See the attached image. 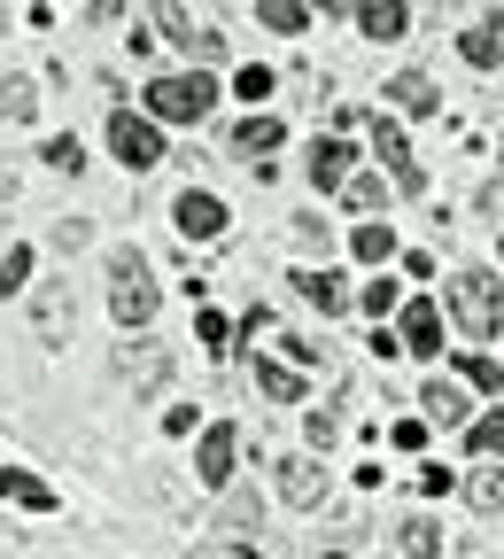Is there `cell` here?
Masks as SVG:
<instances>
[{
	"label": "cell",
	"mask_w": 504,
	"mask_h": 559,
	"mask_svg": "<svg viewBox=\"0 0 504 559\" xmlns=\"http://www.w3.org/2000/svg\"><path fill=\"white\" fill-rule=\"evenodd\" d=\"M156 304H164V288H156L148 257H140V249H117V257H109V311H117L124 326H148Z\"/></svg>",
	"instance_id": "cell-1"
},
{
	"label": "cell",
	"mask_w": 504,
	"mask_h": 559,
	"mask_svg": "<svg viewBox=\"0 0 504 559\" xmlns=\"http://www.w3.org/2000/svg\"><path fill=\"white\" fill-rule=\"evenodd\" d=\"M209 109H218V86L202 79V70H179V79H156L148 86V124H202Z\"/></svg>",
	"instance_id": "cell-2"
},
{
	"label": "cell",
	"mask_w": 504,
	"mask_h": 559,
	"mask_svg": "<svg viewBox=\"0 0 504 559\" xmlns=\"http://www.w3.org/2000/svg\"><path fill=\"white\" fill-rule=\"evenodd\" d=\"M451 319H458L473 342H489L496 319H504V288H496L489 272H458V280H451Z\"/></svg>",
	"instance_id": "cell-3"
},
{
	"label": "cell",
	"mask_w": 504,
	"mask_h": 559,
	"mask_svg": "<svg viewBox=\"0 0 504 559\" xmlns=\"http://www.w3.org/2000/svg\"><path fill=\"white\" fill-rule=\"evenodd\" d=\"M109 148H117V164H124V171H148V164H164V132H156L148 117L117 109V117H109Z\"/></svg>",
	"instance_id": "cell-4"
},
{
	"label": "cell",
	"mask_w": 504,
	"mask_h": 559,
	"mask_svg": "<svg viewBox=\"0 0 504 559\" xmlns=\"http://www.w3.org/2000/svg\"><path fill=\"white\" fill-rule=\"evenodd\" d=\"M171 226H179L187 241H218V234H226V202L202 194V187H187V194L171 202Z\"/></svg>",
	"instance_id": "cell-5"
},
{
	"label": "cell",
	"mask_w": 504,
	"mask_h": 559,
	"mask_svg": "<svg viewBox=\"0 0 504 559\" xmlns=\"http://www.w3.org/2000/svg\"><path fill=\"white\" fill-rule=\"evenodd\" d=\"M373 156H381V164L396 171V187H404V194H419V187H427V171H419V156L404 148V132H396V117H373Z\"/></svg>",
	"instance_id": "cell-6"
},
{
	"label": "cell",
	"mask_w": 504,
	"mask_h": 559,
	"mask_svg": "<svg viewBox=\"0 0 504 559\" xmlns=\"http://www.w3.org/2000/svg\"><path fill=\"white\" fill-rule=\"evenodd\" d=\"M233 451H241V428H226V419H218V428H202L194 474H202L209 489H226V481H233Z\"/></svg>",
	"instance_id": "cell-7"
},
{
	"label": "cell",
	"mask_w": 504,
	"mask_h": 559,
	"mask_svg": "<svg viewBox=\"0 0 504 559\" xmlns=\"http://www.w3.org/2000/svg\"><path fill=\"white\" fill-rule=\"evenodd\" d=\"M164 32H171V39H179V47H187L194 62H218V55H226V32H209V24H194L187 9H164Z\"/></svg>",
	"instance_id": "cell-8"
},
{
	"label": "cell",
	"mask_w": 504,
	"mask_h": 559,
	"mask_svg": "<svg viewBox=\"0 0 504 559\" xmlns=\"http://www.w3.org/2000/svg\"><path fill=\"white\" fill-rule=\"evenodd\" d=\"M458 55H466L473 70H496V62H504V9H489V16L458 39Z\"/></svg>",
	"instance_id": "cell-9"
},
{
	"label": "cell",
	"mask_w": 504,
	"mask_h": 559,
	"mask_svg": "<svg viewBox=\"0 0 504 559\" xmlns=\"http://www.w3.org/2000/svg\"><path fill=\"white\" fill-rule=\"evenodd\" d=\"M32 319H39V342H62V326L79 319V304H70V280H47L39 304H32Z\"/></svg>",
	"instance_id": "cell-10"
},
{
	"label": "cell",
	"mask_w": 504,
	"mask_h": 559,
	"mask_svg": "<svg viewBox=\"0 0 504 559\" xmlns=\"http://www.w3.org/2000/svg\"><path fill=\"white\" fill-rule=\"evenodd\" d=\"M0 498L24 506V513H55V489L39 474H24V466H0Z\"/></svg>",
	"instance_id": "cell-11"
},
{
	"label": "cell",
	"mask_w": 504,
	"mask_h": 559,
	"mask_svg": "<svg viewBox=\"0 0 504 559\" xmlns=\"http://www.w3.org/2000/svg\"><path fill=\"white\" fill-rule=\"evenodd\" d=\"M404 349H411V358H435V349H443V311L435 304H411L404 311Z\"/></svg>",
	"instance_id": "cell-12"
},
{
	"label": "cell",
	"mask_w": 504,
	"mask_h": 559,
	"mask_svg": "<svg viewBox=\"0 0 504 559\" xmlns=\"http://www.w3.org/2000/svg\"><path fill=\"white\" fill-rule=\"evenodd\" d=\"M279 489H287V506H319V498H326V466L287 459V466H279Z\"/></svg>",
	"instance_id": "cell-13"
},
{
	"label": "cell",
	"mask_w": 504,
	"mask_h": 559,
	"mask_svg": "<svg viewBox=\"0 0 504 559\" xmlns=\"http://www.w3.org/2000/svg\"><path fill=\"white\" fill-rule=\"evenodd\" d=\"M349 164H357L349 140H319L311 148V187H349Z\"/></svg>",
	"instance_id": "cell-14"
},
{
	"label": "cell",
	"mask_w": 504,
	"mask_h": 559,
	"mask_svg": "<svg viewBox=\"0 0 504 559\" xmlns=\"http://www.w3.org/2000/svg\"><path fill=\"white\" fill-rule=\"evenodd\" d=\"M419 404H427V419H443V428H466V389H458V381L435 373V381L419 389Z\"/></svg>",
	"instance_id": "cell-15"
},
{
	"label": "cell",
	"mask_w": 504,
	"mask_h": 559,
	"mask_svg": "<svg viewBox=\"0 0 504 559\" xmlns=\"http://www.w3.org/2000/svg\"><path fill=\"white\" fill-rule=\"evenodd\" d=\"M279 148V117H249L241 132H233V156H249V164H264Z\"/></svg>",
	"instance_id": "cell-16"
},
{
	"label": "cell",
	"mask_w": 504,
	"mask_h": 559,
	"mask_svg": "<svg viewBox=\"0 0 504 559\" xmlns=\"http://www.w3.org/2000/svg\"><path fill=\"white\" fill-rule=\"evenodd\" d=\"M0 117H9V124H32V117H39L32 79H9V70H0Z\"/></svg>",
	"instance_id": "cell-17"
},
{
	"label": "cell",
	"mask_w": 504,
	"mask_h": 559,
	"mask_svg": "<svg viewBox=\"0 0 504 559\" xmlns=\"http://www.w3.org/2000/svg\"><path fill=\"white\" fill-rule=\"evenodd\" d=\"M404 24H411V9H396V0H381V9H357V32H365V39H404Z\"/></svg>",
	"instance_id": "cell-18"
},
{
	"label": "cell",
	"mask_w": 504,
	"mask_h": 559,
	"mask_svg": "<svg viewBox=\"0 0 504 559\" xmlns=\"http://www.w3.org/2000/svg\"><path fill=\"white\" fill-rule=\"evenodd\" d=\"M388 102H396V109H411V117H427V109H435L443 94H435V86H427V79H419V70H404V79H388Z\"/></svg>",
	"instance_id": "cell-19"
},
{
	"label": "cell",
	"mask_w": 504,
	"mask_h": 559,
	"mask_svg": "<svg viewBox=\"0 0 504 559\" xmlns=\"http://www.w3.org/2000/svg\"><path fill=\"white\" fill-rule=\"evenodd\" d=\"M256 24L296 39V32H311V9H296V0H256Z\"/></svg>",
	"instance_id": "cell-20"
},
{
	"label": "cell",
	"mask_w": 504,
	"mask_h": 559,
	"mask_svg": "<svg viewBox=\"0 0 504 559\" xmlns=\"http://www.w3.org/2000/svg\"><path fill=\"white\" fill-rule=\"evenodd\" d=\"M296 296L319 304V311H341V280L334 272H296Z\"/></svg>",
	"instance_id": "cell-21"
},
{
	"label": "cell",
	"mask_w": 504,
	"mask_h": 559,
	"mask_svg": "<svg viewBox=\"0 0 504 559\" xmlns=\"http://www.w3.org/2000/svg\"><path fill=\"white\" fill-rule=\"evenodd\" d=\"M396 544H404L411 559H435V551H443V528H435V521H419V513H411V521L396 528Z\"/></svg>",
	"instance_id": "cell-22"
},
{
	"label": "cell",
	"mask_w": 504,
	"mask_h": 559,
	"mask_svg": "<svg viewBox=\"0 0 504 559\" xmlns=\"http://www.w3.org/2000/svg\"><path fill=\"white\" fill-rule=\"evenodd\" d=\"M256 389H264V396H279V404H296V396H303V373H287V366L256 358Z\"/></svg>",
	"instance_id": "cell-23"
},
{
	"label": "cell",
	"mask_w": 504,
	"mask_h": 559,
	"mask_svg": "<svg viewBox=\"0 0 504 559\" xmlns=\"http://www.w3.org/2000/svg\"><path fill=\"white\" fill-rule=\"evenodd\" d=\"M466 498H473L481 513H504V466H481V474L466 481Z\"/></svg>",
	"instance_id": "cell-24"
},
{
	"label": "cell",
	"mask_w": 504,
	"mask_h": 559,
	"mask_svg": "<svg viewBox=\"0 0 504 559\" xmlns=\"http://www.w3.org/2000/svg\"><path fill=\"white\" fill-rule=\"evenodd\" d=\"M124 373H132L140 389H156V381L171 373V358H164V349H124Z\"/></svg>",
	"instance_id": "cell-25"
},
{
	"label": "cell",
	"mask_w": 504,
	"mask_h": 559,
	"mask_svg": "<svg viewBox=\"0 0 504 559\" xmlns=\"http://www.w3.org/2000/svg\"><path fill=\"white\" fill-rule=\"evenodd\" d=\"M349 249L365 257V264H388V257H396V234H388V226H357V241H349Z\"/></svg>",
	"instance_id": "cell-26"
},
{
	"label": "cell",
	"mask_w": 504,
	"mask_h": 559,
	"mask_svg": "<svg viewBox=\"0 0 504 559\" xmlns=\"http://www.w3.org/2000/svg\"><path fill=\"white\" fill-rule=\"evenodd\" d=\"M187 559H279V551H272V544H226V536H218V544H194Z\"/></svg>",
	"instance_id": "cell-27"
},
{
	"label": "cell",
	"mask_w": 504,
	"mask_h": 559,
	"mask_svg": "<svg viewBox=\"0 0 504 559\" xmlns=\"http://www.w3.org/2000/svg\"><path fill=\"white\" fill-rule=\"evenodd\" d=\"M473 451L481 459H504V412H481L473 419Z\"/></svg>",
	"instance_id": "cell-28"
},
{
	"label": "cell",
	"mask_w": 504,
	"mask_h": 559,
	"mask_svg": "<svg viewBox=\"0 0 504 559\" xmlns=\"http://www.w3.org/2000/svg\"><path fill=\"white\" fill-rule=\"evenodd\" d=\"M341 194H349V210H381V179H373V171H349Z\"/></svg>",
	"instance_id": "cell-29"
},
{
	"label": "cell",
	"mask_w": 504,
	"mask_h": 559,
	"mask_svg": "<svg viewBox=\"0 0 504 559\" xmlns=\"http://www.w3.org/2000/svg\"><path fill=\"white\" fill-rule=\"evenodd\" d=\"M24 272H32V249H9V257H0V288L16 296V288H24Z\"/></svg>",
	"instance_id": "cell-30"
},
{
	"label": "cell",
	"mask_w": 504,
	"mask_h": 559,
	"mask_svg": "<svg viewBox=\"0 0 504 559\" xmlns=\"http://www.w3.org/2000/svg\"><path fill=\"white\" fill-rule=\"evenodd\" d=\"M86 234H94L86 218H55V249H62V257H70V249H86Z\"/></svg>",
	"instance_id": "cell-31"
},
{
	"label": "cell",
	"mask_w": 504,
	"mask_h": 559,
	"mask_svg": "<svg viewBox=\"0 0 504 559\" xmlns=\"http://www.w3.org/2000/svg\"><path fill=\"white\" fill-rule=\"evenodd\" d=\"M47 164H55V171H79L86 156H79V140H70V132H62V140H47Z\"/></svg>",
	"instance_id": "cell-32"
},
{
	"label": "cell",
	"mask_w": 504,
	"mask_h": 559,
	"mask_svg": "<svg viewBox=\"0 0 504 559\" xmlns=\"http://www.w3.org/2000/svg\"><path fill=\"white\" fill-rule=\"evenodd\" d=\"M233 94H241V102H264V94H272V70H256V62H249V70H241V86H233Z\"/></svg>",
	"instance_id": "cell-33"
},
{
	"label": "cell",
	"mask_w": 504,
	"mask_h": 559,
	"mask_svg": "<svg viewBox=\"0 0 504 559\" xmlns=\"http://www.w3.org/2000/svg\"><path fill=\"white\" fill-rule=\"evenodd\" d=\"M365 311H373V319L396 311V280H373V288H365Z\"/></svg>",
	"instance_id": "cell-34"
},
{
	"label": "cell",
	"mask_w": 504,
	"mask_h": 559,
	"mask_svg": "<svg viewBox=\"0 0 504 559\" xmlns=\"http://www.w3.org/2000/svg\"><path fill=\"white\" fill-rule=\"evenodd\" d=\"M466 381H473V389H504V373H496L489 358H466Z\"/></svg>",
	"instance_id": "cell-35"
},
{
	"label": "cell",
	"mask_w": 504,
	"mask_h": 559,
	"mask_svg": "<svg viewBox=\"0 0 504 559\" xmlns=\"http://www.w3.org/2000/svg\"><path fill=\"white\" fill-rule=\"evenodd\" d=\"M194 334H202L209 349H226V319H218V311H202V319H194Z\"/></svg>",
	"instance_id": "cell-36"
}]
</instances>
